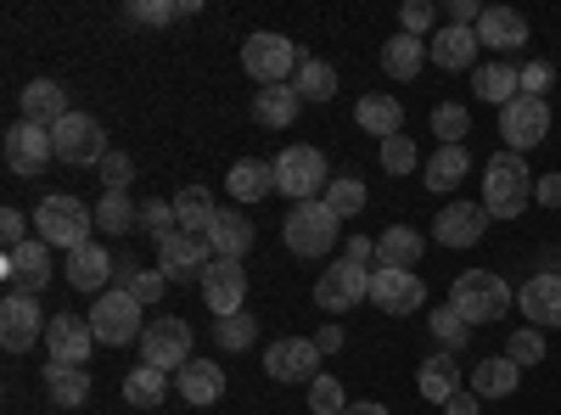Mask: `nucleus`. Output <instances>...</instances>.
<instances>
[{"label":"nucleus","mask_w":561,"mask_h":415,"mask_svg":"<svg viewBox=\"0 0 561 415\" xmlns=\"http://www.w3.org/2000/svg\"><path fill=\"white\" fill-rule=\"evenodd\" d=\"M90 230H96V208L79 203L73 192H51V197L34 208V237H39L45 247L79 253V247H90Z\"/></svg>","instance_id":"obj_1"},{"label":"nucleus","mask_w":561,"mask_h":415,"mask_svg":"<svg viewBox=\"0 0 561 415\" xmlns=\"http://www.w3.org/2000/svg\"><path fill=\"white\" fill-rule=\"evenodd\" d=\"M528 203H534L528 158L494 152V158L483 163V208H489V219H517V214H528Z\"/></svg>","instance_id":"obj_2"},{"label":"nucleus","mask_w":561,"mask_h":415,"mask_svg":"<svg viewBox=\"0 0 561 415\" xmlns=\"http://www.w3.org/2000/svg\"><path fill=\"white\" fill-rule=\"evenodd\" d=\"M511 303H517V292H511L505 275H494V269H460L455 287H449V309L466 326H489V320L511 314Z\"/></svg>","instance_id":"obj_3"},{"label":"nucleus","mask_w":561,"mask_h":415,"mask_svg":"<svg viewBox=\"0 0 561 415\" xmlns=\"http://www.w3.org/2000/svg\"><path fill=\"white\" fill-rule=\"evenodd\" d=\"M337 230H343V219L325 203H293V214L280 219V242H287L298 258H325L337 247Z\"/></svg>","instance_id":"obj_4"},{"label":"nucleus","mask_w":561,"mask_h":415,"mask_svg":"<svg viewBox=\"0 0 561 415\" xmlns=\"http://www.w3.org/2000/svg\"><path fill=\"white\" fill-rule=\"evenodd\" d=\"M298 45L287 39V34H270V28H259V34H248V45H242V68H248V79L264 90V84H293V73H298Z\"/></svg>","instance_id":"obj_5"},{"label":"nucleus","mask_w":561,"mask_h":415,"mask_svg":"<svg viewBox=\"0 0 561 415\" xmlns=\"http://www.w3.org/2000/svg\"><path fill=\"white\" fill-rule=\"evenodd\" d=\"M332 186V169H325L320 147H287L275 158V192H287L293 203H320Z\"/></svg>","instance_id":"obj_6"},{"label":"nucleus","mask_w":561,"mask_h":415,"mask_svg":"<svg viewBox=\"0 0 561 415\" xmlns=\"http://www.w3.org/2000/svg\"><path fill=\"white\" fill-rule=\"evenodd\" d=\"M90 332H96V343H107V348H124V343L147 337V320H140V303L124 287H107L96 303H90Z\"/></svg>","instance_id":"obj_7"},{"label":"nucleus","mask_w":561,"mask_h":415,"mask_svg":"<svg viewBox=\"0 0 561 415\" xmlns=\"http://www.w3.org/2000/svg\"><path fill=\"white\" fill-rule=\"evenodd\" d=\"M192 326L180 314H158L147 320V337H140V365H158V371H185L192 365Z\"/></svg>","instance_id":"obj_8"},{"label":"nucleus","mask_w":561,"mask_h":415,"mask_svg":"<svg viewBox=\"0 0 561 415\" xmlns=\"http://www.w3.org/2000/svg\"><path fill=\"white\" fill-rule=\"evenodd\" d=\"M214 264V242L208 230H169V237L158 242V269L169 275V281H203V269Z\"/></svg>","instance_id":"obj_9"},{"label":"nucleus","mask_w":561,"mask_h":415,"mask_svg":"<svg viewBox=\"0 0 561 415\" xmlns=\"http://www.w3.org/2000/svg\"><path fill=\"white\" fill-rule=\"evenodd\" d=\"M51 141H57V163H96L102 169V158L113 152L107 147V129H102V118H90V113H68L57 129H51Z\"/></svg>","instance_id":"obj_10"},{"label":"nucleus","mask_w":561,"mask_h":415,"mask_svg":"<svg viewBox=\"0 0 561 415\" xmlns=\"http://www.w3.org/2000/svg\"><path fill=\"white\" fill-rule=\"evenodd\" d=\"M0 152H7V169H12L18 180H39V169L57 158V141H51V129H45V124L18 118V124L7 129V141H0Z\"/></svg>","instance_id":"obj_11"},{"label":"nucleus","mask_w":561,"mask_h":415,"mask_svg":"<svg viewBox=\"0 0 561 415\" xmlns=\"http://www.w3.org/2000/svg\"><path fill=\"white\" fill-rule=\"evenodd\" d=\"M45 332H51V320H45L39 298L7 292V303H0V348H7V354H28Z\"/></svg>","instance_id":"obj_12"},{"label":"nucleus","mask_w":561,"mask_h":415,"mask_svg":"<svg viewBox=\"0 0 561 415\" xmlns=\"http://www.w3.org/2000/svg\"><path fill=\"white\" fill-rule=\"evenodd\" d=\"M197 287H203V303H208L214 320L242 314V303H248V264L242 258H214Z\"/></svg>","instance_id":"obj_13"},{"label":"nucleus","mask_w":561,"mask_h":415,"mask_svg":"<svg viewBox=\"0 0 561 415\" xmlns=\"http://www.w3.org/2000/svg\"><path fill=\"white\" fill-rule=\"evenodd\" d=\"M370 298V269L365 264H348V258H337L332 269H320V281H314V303L325 309V314H348L354 303H365Z\"/></svg>","instance_id":"obj_14"},{"label":"nucleus","mask_w":561,"mask_h":415,"mask_svg":"<svg viewBox=\"0 0 561 415\" xmlns=\"http://www.w3.org/2000/svg\"><path fill=\"white\" fill-rule=\"evenodd\" d=\"M0 275H7L12 292L39 298L45 287H51V247H45L39 237H28L23 247H7V258H0Z\"/></svg>","instance_id":"obj_15"},{"label":"nucleus","mask_w":561,"mask_h":415,"mask_svg":"<svg viewBox=\"0 0 561 415\" xmlns=\"http://www.w3.org/2000/svg\"><path fill=\"white\" fill-rule=\"evenodd\" d=\"M500 135H505V152H534L545 135H550V102H534V96H517L511 107H500Z\"/></svg>","instance_id":"obj_16"},{"label":"nucleus","mask_w":561,"mask_h":415,"mask_svg":"<svg viewBox=\"0 0 561 415\" xmlns=\"http://www.w3.org/2000/svg\"><path fill=\"white\" fill-rule=\"evenodd\" d=\"M370 303H377L382 314H415L421 303H427V281H421L415 269H370Z\"/></svg>","instance_id":"obj_17"},{"label":"nucleus","mask_w":561,"mask_h":415,"mask_svg":"<svg viewBox=\"0 0 561 415\" xmlns=\"http://www.w3.org/2000/svg\"><path fill=\"white\" fill-rule=\"evenodd\" d=\"M264 377L270 382H314L320 377V348L314 337H275L264 348Z\"/></svg>","instance_id":"obj_18"},{"label":"nucleus","mask_w":561,"mask_h":415,"mask_svg":"<svg viewBox=\"0 0 561 415\" xmlns=\"http://www.w3.org/2000/svg\"><path fill=\"white\" fill-rule=\"evenodd\" d=\"M45 348H51L57 365H84L90 348H96V332H90V314H51V332H45Z\"/></svg>","instance_id":"obj_19"},{"label":"nucleus","mask_w":561,"mask_h":415,"mask_svg":"<svg viewBox=\"0 0 561 415\" xmlns=\"http://www.w3.org/2000/svg\"><path fill=\"white\" fill-rule=\"evenodd\" d=\"M483 230H489V208L483 203H449L438 214V224H433V237H438V247H478Z\"/></svg>","instance_id":"obj_20"},{"label":"nucleus","mask_w":561,"mask_h":415,"mask_svg":"<svg viewBox=\"0 0 561 415\" xmlns=\"http://www.w3.org/2000/svg\"><path fill=\"white\" fill-rule=\"evenodd\" d=\"M68 287L73 292H107V281H113V275H118V258L102 247V242H90V247H79V253H68Z\"/></svg>","instance_id":"obj_21"},{"label":"nucleus","mask_w":561,"mask_h":415,"mask_svg":"<svg viewBox=\"0 0 561 415\" xmlns=\"http://www.w3.org/2000/svg\"><path fill=\"white\" fill-rule=\"evenodd\" d=\"M517 309L528 314V326H539V332L561 326V275H556V269H545V275H534V281H523Z\"/></svg>","instance_id":"obj_22"},{"label":"nucleus","mask_w":561,"mask_h":415,"mask_svg":"<svg viewBox=\"0 0 561 415\" xmlns=\"http://www.w3.org/2000/svg\"><path fill=\"white\" fill-rule=\"evenodd\" d=\"M478 45H489V51H523L528 45V18L517 7H483L478 18Z\"/></svg>","instance_id":"obj_23"},{"label":"nucleus","mask_w":561,"mask_h":415,"mask_svg":"<svg viewBox=\"0 0 561 415\" xmlns=\"http://www.w3.org/2000/svg\"><path fill=\"white\" fill-rule=\"evenodd\" d=\"M427 57H433L444 73L478 68V28H455V23H444V28L427 39Z\"/></svg>","instance_id":"obj_24"},{"label":"nucleus","mask_w":561,"mask_h":415,"mask_svg":"<svg viewBox=\"0 0 561 415\" xmlns=\"http://www.w3.org/2000/svg\"><path fill=\"white\" fill-rule=\"evenodd\" d=\"M174 388H180L185 404H197V410L219 404V399H225V371H219V359H192L185 371H174Z\"/></svg>","instance_id":"obj_25"},{"label":"nucleus","mask_w":561,"mask_h":415,"mask_svg":"<svg viewBox=\"0 0 561 415\" xmlns=\"http://www.w3.org/2000/svg\"><path fill=\"white\" fill-rule=\"evenodd\" d=\"M68 113H73V107H68V90H62L57 79H28V84H23V118H28V124L57 129Z\"/></svg>","instance_id":"obj_26"},{"label":"nucleus","mask_w":561,"mask_h":415,"mask_svg":"<svg viewBox=\"0 0 561 415\" xmlns=\"http://www.w3.org/2000/svg\"><path fill=\"white\" fill-rule=\"evenodd\" d=\"M517 382H523V365L505 359V354L472 365V393H478L483 404H489V399H511V393H517Z\"/></svg>","instance_id":"obj_27"},{"label":"nucleus","mask_w":561,"mask_h":415,"mask_svg":"<svg viewBox=\"0 0 561 415\" xmlns=\"http://www.w3.org/2000/svg\"><path fill=\"white\" fill-rule=\"evenodd\" d=\"M421 253H427V237L410 230V224H388L382 237H377V264L382 269H415Z\"/></svg>","instance_id":"obj_28"},{"label":"nucleus","mask_w":561,"mask_h":415,"mask_svg":"<svg viewBox=\"0 0 561 415\" xmlns=\"http://www.w3.org/2000/svg\"><path fill=\"white\" fill-rule=\"evenodd\" d=\"M208 242H214V258H248V247H253V224H248V214L219 208L214 224H208Z\"/></svg>","instance_id":"obj_29"},{"label":"nucleus","mask_w":561,"mask_h":415,"mask_svg":"<svg viewBox=\"0 0 561 415\" xmlns=\"http://www.w3.org/2000/svg\"><path fill=\"white\" fill-rule=\"evenodd\" d=\"M225 186H230V197H237V203H264V197L275 192V163H264V158H242V163H230Z\"/></svg>","instance_id":"obj_30"},{"label":"nucleus","mask_w":561,"mask_h":415,"mask_svg":"<svg viewBox=\"0 0 561 415\" xmlns=\"http://www.w3.org/2000/svg\"><path fill=\"white\" fill-rule=\"evenodd\" d=\"M45 393H51V404H62V410H79L84 399H90V371L84 365H57V359H45Z\"/></svg>","instance_id":"obj_31"},{"label":"nucleus","mask_w":561,"mask_h":415,"mask_svg":"<svg viewBox=\"0 0 561 415\" xmlns=\"http://www.w3.org/2000/svg\"><path fill=\"white\" fill-rule=\"evenodd\" d=\"M298 107H304V96L293 84H264V90H253V118L264 124V129H287L293 118H298Z\"/></svg>","instance_id":"obj_32"},{"label":"nucleus","mask_w":561,"mask_h":415,"mask_svg":"<svg viewBox=\"0 0 561 415\" xmlns=\"http://www.w3.org/2000/svg\"><path fill=\"white\" fill-rule=\"evenodd\" d=\"M472 90H478V102H494V107H511L523 96V68H511V62H489L472 73Z\"/></svg>","instance_id":"obj_33"},{"label":"nucleus","mask_w":561,"mask_h":415,"mask_svg":"<svg viewBox=\"0 0 561 415\" xmlns=\"http://www.w3.org/2000/svg\"><path fill=\"white\" fill-rule=\"evenodd\" d=\"M415 388L427 404H449L460 393V365L449 354H433V359H421V371H415Z\"/></svg>","instance_id":"obj_34"},{"label":"nucleus","mask_w":561,"mask_h":415,"mask_svg":"<svg viewBox=\"0 0 561 415\" xmlns=\"http://www.w3.org/2000/svg\"><path fill=\"white\" fill-rule=\"evenodd\" d=\"M354 124H359L365 135H377V141H393V135H404V107H399L393 96H365V102L354 107Z\"/></svg>","instance_id":"obj_35"},{"label":"nucleus","mask_w":561,"mask_h":415,"mask_svg":"<svg viewBox=\"0 0 561 415\" xmlns=\"http://www.w3.org/2000/svg\"><path fill=\"white\" fill-rule=\"evenodd\" d=\"M421 174H427V192H455L460 180L472 174V152H466V147H438Z\"/></svg>","instance_id":"obj_36"},{"label":"nucleus","mask_w":561,"mask_h":415,"mask_svg":"<svg viewBox=\"0 0 561 415\" xmlns=\"http://www.w3.org/2000/svg\"><path fill=\"white\" fill-rule=\"evenodd\" d=\"M382 68L393 73V79H415L421 68H427V39H415V34H393L388 45H382Z\"/></svg>","instance_id":"obj_37"},{"label":"nucleus","mask_w":561,"mask_h":415,"mask_svg":"<svg viewBox=\"0 0 561 415\" xmlns=\"http://www.w3.org/2000/svg\"><path fill=\"white\" fill-rule=\"evenodd\" d=\"M124 399L135 410H152L169 399V371H158V365H135V371L124 377Z\"/></svg>","instance_id":"obj_38"},{"label":"nucleus","mask_w":561,"mask_h":415,"mask_svg":"<svg viewBox=\"0 0 561 415\" xmlns=\"http://www.w3.org/2000/svg\"><path fill=\"white\" fill-rule=\"evenodd\" d=\"M293 90H298L304 102H332V96H337V68H332V62L304 57V62H298V73H293Z\"/></svg>","instance_id":"obj_39"},{"label":"nucleus","mask_w":561,"mask_h":415,"mask_svg":"<svg viewBox=\"0 0 561 415\" xmlns=\"http://www.w3.org/2000/svg\"><path fill=\"white\" fill-rule=\"evenodd\" d=\"M214 192L208 186H185L180 197H174V219H180V230H208L214 224Z\"/></svg>","instance_id":"obj_40"},{"label":"nucleus","mask_w":561,"mask_h":415,"mask_svg":"<svg viewBox=\"0 0 561 415\" xmlns=\"http://www.w3.org/2000/svg\"><path fill=\"white\" fill-rule=\"evenodd\" d=\"M118 287H124L140 309H152V303L163 298V287H169V275H163V269H135V264H118Z\"/></svg>","instance_id":"obj_41"},{"label":"nucleus","mask_w":561,"mask_h":415,"mask_svg":"<svg viewBox=\"0 0 561 415\" xmlns=\"http://www.w3.org/2000/svg\"><path fill=\"white\" fill-rule=\"evenodd\" d=\"M129 224H140V208L129 203V192H102V203H96V230H107V237H124Z\"/></svg>","instance_id":"obj_42"},{"label":"nucleus","mask_w":561,"mask_h":415,"mask_svg":"<svg viewBox=\"0 0 561 415\" xmlns=\"http://www.w3.org/2000/svg\"><path fill=\"white\" fill-rule=\"evenodd\" d=\"M320 203L332 208L337 219H354V214L365 208V180H359V174H332V186H325Z\"/></svg>","instance_id":"obj_43"},{"label":"nucleus","mask_w":561,"mask_h":415,"mask_svg":"<svg viewBox=\"0 0 561 415\" xmlns=\"http://www.w3.org/2000/svg\"><path fill=\"white\" fill-rule=\"evenodd\" d=\"M466 129H472V113H466L460 102H438V107H433L438 147H466Z\"/></svg>","instance_id":"obj_44"},{"label":"nucleus","mask_w":561,"mask_h":415,"mask_svg":"<svg viewBox=\"0 0 561 415\" xmlns=\"http://www.w3.org/2000/svg\"><path fill=\"white\" fill-rule=\"evenodd\" d=\"M253 337H259V320L242 309V314H225V320H214V343L219 348H230V354H242V348H253Z\"/></svg>","instance_id":"obj_45"},{"label":"nucleus","mask_w":561,"mask_h":415,"mask_svg":"<svg viewBox=\"0 0 561 415\" xmlns=\"http://www.w3.org/2000/svg\"><path fill=\"white\" fill-rule=\"evenodd\" d=\"M135 23H174V18H192L197 0H135V7H124Z\"/></svg>","instance_id":"obj_46"},{"label":"nucleus","mask_w":561,"mask_h":415,"mask_svg":"<svg viewBox=\"0 0 561 415\" xmlns=\"http://www.w3.org/2000/svg\"><path fill=\"white\" fill-rule=\"evenodd\" d=\"M343 410H348V399H343V382L320 371V377L309 382V415H343Z\"/></svg>","instance_id":"obj_47"},{"label":"nucleus","mask_w":561,"mask_h":415,"mask_svg":"<svg viewBox=\"0 0 561 415\" xmlns=\"http://www.w3.org/2000/svg\"><path fill=\"white\" fill-rule=\"evenodd\" d=\"M433 337H438V348H444V354H460V348H466V337H472V326H466V320L444 303V309L433 314Z\"/></svg>","instance_id":"obj_48"},{"label":"nucleus","mask_w":561,"mask_h":415,"mask_svg":"<svg viewBox=\"0 0 561 415\" xmlns=\"http://www.w3.org/2000/svg\"><path fill=\"white\" fill-rule=\"evenodd\" d=\"M505 359H517V365H539V359H545V332H539V326L511 332V337H505Z\"/></svg>","instance_id":"obj_49"},{"label":"nucleus","mask_w":561,"mask_h":415,"mask_svg":"<svg viewBox=\"0 0 561 415\" xmlns=\"http://www.w3.org/2000/svg\"><path fill=\"white\" fill-rule=\"evenodd\" d=\"M415 163H421V152H415L410 135H393V141H382V169H388V174H410Z\"/></svg>","instance_id":"obj_50"},{"label":"nucleus","mask_w":561,"mask_h":415,"mask_svg":"<svg viewBox=\"0 0 561 415\" xmlns=\"http://www.w3.org/2000/svg\"><path fill=\"white\" fill-rule=\"evenodd\" d=\"M174 224H180V219H174V203H163V197H152V203H140V230H152L158 242L169 237Z\"/></svg>","instance_id":"obj_51"},{"label":"nucleus","mask_w":561,"mask_h":415,"mask_svg":"<svg viewBox=\"0 0 561 415\" xmlns=\"http://www.w3.org/2000/svg\"><path fill=\"white\" fill-rule=\"evenodd\" d=\"M399 23H404V34H427L433 23H438V7H433V0H404V12H399Z\"/></svg>","instance_id":"obj_52"},{"label":"nucleus","mask_w":561,"mask_h":415,"mask_svg":"<svg viewBox=\"0 0 561 415\" xmlns=\"http://www.w3.org/2000/svg\"><path fill=\"white\" fill-rule=\"evenodd\" d=\"M129 180H135V163H129L124 152H107V158H102V186H107V192H129Z\"/></svg>","instance_id":"obj_53"},{"label":"nucleus","mask_w":561,"mask_h":415,"mask_svg":"<svg viewBox=\"0 0 561 415\" xmlns=\"http://www.w3.org/2000/svg\"><path fill=\"white\" fill-rule=\"evenodd\" d=\"M0 237H7V247H23V242H28V219H23V208H7V214H0Z\"/></svg>","instance_id":"obj_54"},{"label":"nucleus","mask_w":561,"mask_h":415,"mask_svg":"<svg viewBox=\"0 0 561 415\" xmlns=\"http://www.w3.org/2000/svg\"><path fill=\"white\" fill-rule=\"evenodd\" d=\"M545 90H550V62H528L523 68V96L545 102Z\"/></svg>","instance_id":"obj_55"},{"label":"nucleus","mask_w":561,"mask_h":415,"mask_svg":"<svg viewBox=\"0 0 561 415\" xmlns=\"http://www.w3.org/2000/svg\"><path fill=\"white\" fill-rule=\"evenodd\" d=\"M534 203L539 208H561V174H539L534 180Z\"/></svg>","instance_id":"obj_56"},{"label":"nucleus","mask_w":561,"mask_h":415,"mask_svg":"<svg viewBox=\"0 0 561 415\" xmlns=\"http://www.w3.org/2000/svg\"><path fill=\"white\" fill-rule=\"evenodd\" d=\"M348 264H365V269H377V242L370 237H348V253H343Z\"/></svg>","instance_id":"obj_57"},{"label":"nucleus","mask_w":561,"mask_h":415,"mask_svg":"<svg viewBox=\"0 0 561 415\" xmlns=\"http://www.w3.org/2000/svg\"><path fill=\"white\" fill-rule=\"evenodd\" d=\"M444 415H483V399H478L472 388H460V393L444 404Z\"/></svg>","instance_id":"obj_58"},{"label":"nucleus","mask_w":561,"mask_h":415,"mask_svg":"<svg viewBox=\"0 0 561 415\" xmlns=\"http://www.w3.org/2000/svg\"><path fill=\"white\" fill-rule=\"evenodd\" d=\"M343 343H348L343 326H320V332H314V348H320V354H343Z\"/></svg>","instance_id":"obj_59"},{"label":"nucleus","mask_w":561,"mask_h":415,"mask_svg":"<svg viewBox=\"0 0 561 415\" xmlns=\"http://www.w3.org/2000/svg\"><path fill=\"white\" fill-rule=\"evenodd\" d=\"M343 415H388V404H377V399H359V404H348Z\"/></svg>","instance_id":"obj_60"}]
</instances>
